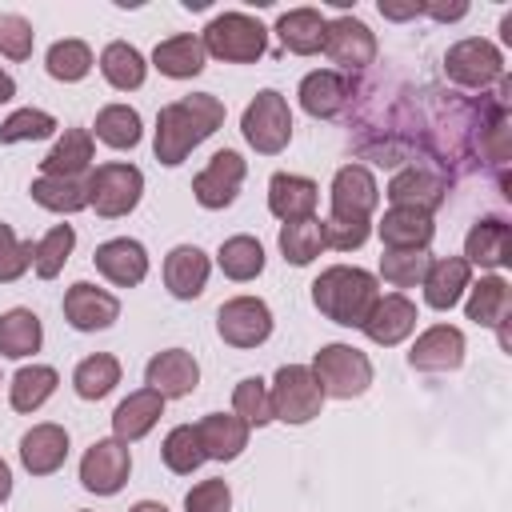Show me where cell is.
<instances>
[{"instance_id":"1","label":"cell","mask_w":512,"mask_h":512,"mask_svg":"<svg viewBox=\"0 0 512 512\" xmlns=\"http://www.w3.org/2000/svg\"><path fill=\"white\" fill-rule=\"evenodd\" d=\"M220 124H224V100H220V96H212V92L180 96V100H172V104L160 108L152 152H156L160 164L176 168V164H184L188 152H192L196 144H204Z\"/></svg>"},{"instance_id":"2","label":"cell","mask_w":512,"mask_h":512,"mask_svg":"<svg viewBox=\"0 0 512 512\" xmlns=\"http://www.w3.org/2000/svg\"><path fill=\"white\" fill-rule=\"evenodd\" d=\"M380 300V288H376V276L364 272V268H348V264H336V268H324L316 280H312V304L332 320V324H344V328H360L372 312V304Z\"/></svg>"},{"instance_id":"3","label":"cell","mask_w":512,"mask_h":512,"mask_svg":"<svg viewBox=\"0 0 512 512\" xmlns=\"http://www.w3.org/2000/svg\"><path fill=\"white\" fill-rule=\"evenodd\" d=\"M204 52L224 64H252L268 48V28L248 12H220L204 28Z\"/></svg>"},{"instance_id":"4","label":"cell","mask_w":512,"mask_h":512,"mask_svg":"<svg viewBox=\"0 0 512 512\" xmlns=\"http://www.w3.org/2000/svg\"><path fill=\"white\" fill-rule=\"evenodd\" d=\"M312 376L320 384L324 396H336V400H352V396H364L368 384H372V360L352 348V344H324L312 360Z\"/></svg>"},{"instance_id":"5","label":"cell","mask_w":512,"mask_h":512,"mask_svg":"<svg viewBox=\"0 0 512 512\" xmlns=\"http://www.w3.org/2000/svg\"><path fill=\"white\" fill-rule=\"evenodd\" d=\"M84 192H88V208H96V216H128L136 204H140V192H144V172L136 164H124V160H112V164H100L88 172L84 180Z\"/></svg>"},{"instance_id":"6","label":"cell","mask_w":512,"mask_h":512,"mask_svg":"<svg viewBox=\"0 0 512 512\" xmlns=\"http://www.w3.org/2000/svg\"><path fill=\"white\" fill-rule=\"evenodd\" d=\"M240 132H244V140H248L260 156H276V152H284L288 140H292V112H288V100H284L276 88L256 92L252 104L244 108Z\"/></svg>"},{"instance_id":"7","label":"cell","mask_w":512,"mask_h":512,"mask_svg":"<svg viewBox=\"0 0 512 512\" xmlns=\"http://www.w3.org/2000/svg\"><path fill=\"white\" fill-rule=\"evenodd\" d=\"M268 400H272V420H284V424H308L324 408V392L312 368L304 364H284L268 388Z\"/></svg>"},{"instance_id":"8","label":"cell","mask_w":512,"mask_h":512,"mask_svg":"<svg viewBox=\"0 0 512 512\" xmlns=\"http://www.w3.org/2000/svg\"><path fill=\"white\" fill-rule=\"evenodd\" d=\"M444 72H448V80H456L464 88H488L492 80L504 76V56L492 40L468 36L444 52Z\"/></svg>"},{"instance_id":"9","label":"cell","mask_w":512,"mask_h":512,"mask_svg":"<svg viewBox=\"0 0 512 512\" xmlns=\"http://www.w3.org/2000/svg\"><path fill=\"white\" fill-rule=\"evenodd\" d=\"M216 332L232 348H256L272 336V312L260 296H236L224 300L216 312Z\"/></svg>"},{"instance_id":"10","label":"cell","mask_w":512,"mask_h":512,"mask_svg":"<svg viewBox=\"0 0 512 512\" xmlns=\"http://www.w3.org/2000/svg\"><path fill=\"white\" fill-rule=\"evenodd\" d=\"M132 472V452L124 440H96L80 460V484L96 496H116Z\"/></svg>"},{"instance_id":"11","label":"cell","mask_w":512,"mask_h":512,"mask_svg":"<svg viewBox=\"0 0 512 512\" xmlns=\"http://www.w3.org/2000/svg\"><path fill=\"white\" fill-rule=\"evenodd\" d=\"M324 56L332 60V64H340V68H368L372 60H376V36H372V28L364 24V20H356V16H336V20H328L324 24Z\"/></svg>"},{"instance_id":"12","label":"cell","mask_w":512,"mask_h":512,"mask_svg":"<svg viewBox=\"0 0 512 512\" xmlns=\"http://www.w3.org/2000/svg\"><path fill=\"white\" fill-rule=\"evenodd\" d=\"M244 172H248V164H244L240 152H232V148L216 152V156L208 160V168L192 180L196 204H200V208H212V212H216V208H228V204L236 200L240 184H244Z\"/></svg>"},{"instance_id":"13","label":"cell","mask_w":512,"mask_h":512,"mask_svg":"<svg viewBox=\"0 0 512 512\" xmlns=\"http://www.w3.org/2000/svg\"><path fill=\"white\" fill-rule=\"evenodd\" d=\"M380 204L376 176L364 164H344L332 176V216L336 220H368Z\"/></svg>"},{"instance_id":"14","label":"cell","mask_w":512,"mask_h":512,"mask_svg":"<svg viewBox=\"0 0 512 512\" xmlns=\"http://www.w3.org/2000/svg\"><path fill=\"white\" fill-rule=\"evenodd\" d=\"M120 316V300L88 280H76L68 292H64V320L76 328V332H100V328H112Z\"/></svg>"},{"instance_id":"15","label":"cell","mask_w":512,"mask_h":512,"mask_svg":"<svg viewBox=\"0 0 512 512\" xmlns=\"http://www.w3.org/2000/svg\"><path fill=\"white\" fill-rule=\"evenodd\" d=\"M144 380H148V388L160 392L164 400H176V396L196 392V384H200V364H196V356L184 352V348H164V352H156V356L148 360Z\"/></svg>"},{"instance_id":"16","label":"cell","mask_w":512,"mask_h":512,"mask_svg":"<svg viewBox=\"0 0 512 512\" xmlns=\"http://www.w3.org/2000/svg\"><path fill=\"white\" fill-rule=\"evenodd\" d=\"M92 264L104 280H112L116 288H136L144 276H148V252L140 240H128V236H116V240H104L96 252H92Z\"/></svg>"},{"instance_id":"17","label":"cell","mask_w":512,"mask_h":512,"mask_svg":"<svg viewBox=\"0 0 512 512\" xmlns=\"http://www.w3.org/2000/svg\"><path fill=\"white\" fill-rule=\"evenodd\" d=\"M408 364L420 372H456L464 364V332L452 324H432L428 332L416 336Z\"/></svg>"},{"instance_id":"18","label":"cell","mask_w":512,"mask_h":512,"mask_svg":"<svg viewBox=\"0 0 512 512\" xmlns=\"http://www.w3.org/2000/svg\"><path fill=\"white\" fill-rule=\"evenodd\" d=\"M376 232H380V240H384L388 252H416V248H428L436 224H432V212L392 204L384 212V220L376 224Z\"/></svg>"},{"instance_id":"19","label":"cell","mask_w":512,"mask_h":512,"mask_svg":"<svg viewBox=\"0 0 512 512\" xmlns=\"http://www.w3.org/2000/svg\"><path fill=\"white\" fill-rule=\"evenodd\" d=\"M416 304L408 300V296H400V292H392V296H380L376 304H372V312H368V320L360 324L364 328V336L372 340V344H384V348H392V344H400L412 328H416Z\"/></svg>"},{"instance_id":"20","label":"cell","mask_w":512,"mask_h":512,"mask_svg":"<svg viewBox=\"0 0 512 512\" xmlns=\"http://www.w3.org/2000/svg\"><path fill=\"white\" fill-rule=\"evenodd\" d=\"M68 460V432L60 424H32L20 436V464L32 476H52Z\"/></svg>"},{"instance_id":"21","label":"cell","mask_w":512,"mask_h":512,"mask_svg":"<svg viewBox=\"0 0 512 512\" xmlns=\"http://www.w3.org/2000/svg\"><path fill=\"white\" fill-rule=\"evenodd\" d=\"M464 260L480 268H504L512 260V228L500 216L476 220L464 236Z\"/></svg>"},{"instance_id":"22","label":"cell","mask_w":512,"mask_h":512,"mask_svg":"<svg viewBox=\"0 0 512 512\" xmlns=\"http://www.w3.org/2000/svg\"><path fill=\"white\" fill-rule=\"evenodd\" d=\"M208 272H212V260L196 244H176L164 260V284L176 300H196L208 284Z\"/></svg>"},{"instance_id":"23","label":"cell","mask_w":512,"mask_h":512,"mask_svg":"<svg viewBox=\"0 0 512 512\" xmlns=\"http://www.w3.org/2000/svg\"><path fill=\"white\" fill-rule=\"evenodd\" d=\"M316 200H320V188L308 180V176H296V172H276L268 180V208L272 216H280L284 224L288 220H308L316 212Z\"/></svg>"},{"instance_id":"24","label":"cell","mask_w":512,"mask_h":512,"mask_svg":"<svg viewBox=\"0 0 512 512\" xmlns=\"http://www.w3.org/2000/svg\"><path fill=\"white\" fill-rule=\"evenodd\" d=\"M420 284H424V300H428V308L448 312V308H452V304L464 296V288L472 284V264H468L464 256H444V260H432Z\"/></svg>"},{"instance_id":"25","label":"cell","mask_w":512,"mask_h":512,"mask_svg":"<svg viewBox=\"0 0 512 512\" xmlns=\"http://www.w3.org/2000/svg\"><path fill=\"white\" fill-rule=\"evenodd\" d=\"M160 416H164V396L152 392V388H140V392H128V396L116 404V412H112V432H116V440L132 444V440L148 436Z\"/></svg>"},{"instance_id":"26","label":"cell","mask_w":512,"mask_h":512,"mask_svg":"<svg viewBox=\"0 0 512 512\" xmlns=\"http://www.w3.org/2000/svg\"><path fill=\"white\" fill-rule=\"evenodd\" d=\"M88 168H92V132L84 128H64V136L40 160V176H60V180H80Z\"/></svg>"},{"instance_id":"27","label":"cell","mask_w":512,"mask_h":512,"mask_svg":"<svg viewBox=\"0 0 512 512\" xmlns=\"http://www.w3.org/2000/svg\"><path fill=\"white\" fill-rule=\"evenodd\" d=\"M196 432H200L208 460H236L248 448V424L236 412H208L196 424Z\"/></svg>"},{"instance_id":"28","label":"cell","mask_w":512,"mask_h":512,"mask_svg":"<svg viewBox=\"0 0 512 512\" xmlns=\"http://www.w3.org/2000/svg\"><path fill=\"white\" fill-rule=\"evenodd\" d=\"M204 56H208V52H204V40L192 36V32H180V36H168V40L156 44L152 64H156L160 76H168V80H192V76L204 72Z\"/></svg>"},{"instance_id":"29","label":"cell","mask_w":512,"mask_h":512,"mask_svg":"<svg viewBox=\"0 0 512 512\" xmlns=\"http://www.w3.org/2000/svg\"><path fill=\"white\" fill-rule=\"evenodd\" d=\"M348 96H352V88H348V80L340 72L324 68V72H308L300 80V108L308 116H316V120H332L336 112H344Z\"/></svg>"},{"instance_id":"30","label":"cell","mask_w":512,"mask_h":512,"mask_svg":"<svg viewBox=\"0 0 512 512\" xmlns=\"http://www.w3.org/2000/svg\"><path fill=\"white\" fill-rule=\"evenodd\" d=\"M512 308V288L504 276H480V284L468 288V320H476L480 328H504Z\"/></svg>"},{"instance_id":"31","label":"cell","mask_w":512,"mask_h":512,"mask_svg":"<svg viewBox=\"0 0 512 512\" xmlns=\"http://www.w3.org/2000/svg\"><path fill=\"white\" fill-rule=\"evenodd\" d=\"M324 16L316 12V8H288V12H280V20H276V36H280V44L288 48V52H296V56H312V52H320V44H324Z\"/></svg>"},{"instance_id":"32","label":"cell","mask_w":512,"mask_h":512,"mask_svg":"<svg viewBox=\"0 0 512 512\" xmlns=\"http://www.w3.org/2000/svg\"><path fill=\"white\" fill-rule=\"evenodd\" d=\"M44 344V328H40V316L32 308H8L0 316V356H32L40 352Z\"/></svg>"},{"instance_id":"33","label":"cell","mask_w":512,"mask_h":512,"mask_svg":"<svg viewBox=\"0 0 512 512\" xmlns=\"http://www.w3.org/2000/svg\"><path fill=\"white\" fill-rule=\"evenodd\" d=\"M388 200L392 204H404V208H420V212H432L440 200H444V184L432 176V172H424V168H404V172H396L392 176V184H388Z\"/></svg>"},{"instance_id":"34","label":"cell","mask_w":512,"mask_h":512,"mask_svg":"<svg viewBox=\"0 0 512 512\" xmlns=\"http://www.w3.org/2000/svg\"><path fill=\"white\" fill-rule=\"evenodd\" d=\"M100 72H104V80H108L116 92H132V88L144 84L148 64H144V56H140L128 40H112V44L100 52Z\"/></svg>"},{"instance_id":"35","label":"cell","mask_w":512,"mask_h":512,"mask_svg":"<svg viewBox=\"0 0 512 512\" xmlns=\"http://www.w3.org/2000/svg\"><path fill=\"white\" fill-rule=\"evenodd\" d=\"M120 384V360L108 356V352H96V356H84L72 372V388L80 400H104L112 388Z\"/></svg>"},{"instance_id":"36","label":"cell","mask_w":512,"mask_h":512,"mask_svg":"<svg viewBox=\"0 0 512 512\" xmlns=\"http://www.w3.org/2000/svg\"><path fill=\"white\" fill-rule=\"evenodd\" d=\"M96 140L108 144V148H136L140 136H144V124H140V112L128 108V104H108L96 112Z\"/></svg>"},{"instance_id":"37","label":"cell","mask_w":512,"mask_h":512,"mask_svg":"<svg viewBox=\"0 0 512 512\" xmlns=\"http://www.w3.org/2000/svg\"><path fill=\"white\" fill-rule=\"evenodd\" d=\"M56 384H60V376H56V368H48V364L20 368V372L12 376V384H8V400H12L16 412H36V408L56 392Z\"/></svg>"},{"instance_id":"38","label":"cell","mask_w":512,"mask_h":512,"mask_svg":"<svg viewBox=\"0 0 512 512\" xmlns=\"http://www.w3.org/2000/svg\"><path fill=\"white\" fill-rule=\"evenodd\" d=\"M216 264L228 280H256L264 272V248L256 236H228L216 252Z\"/></svg>"},{"instance_id":"39","label":"cell","mask_w":512,"mask_h":512,"mask_svg":"<svg viewBox=\"0 0 512 512\" xmlns=\"http://www.w3.org/2000/svg\"><path fill=\"white\" fill-rule=\"evenodd\" d=\"M320 248H324V232H320V220H316V216H308V220H288V224L280 228V252H284L288 264L304 268V264H312V260L320 256Z\"/></svg>"},{"instance_id":"40","label":"cell","mask_w":512,"mask_h":512,"mask_svg":"<svg viewBox=\"0 0 512 512\" xmlns=\"http://www.w3.org/2000/svg\"><path fill=\"white\" fill-rule=\"evenodd\" d=\"M72 248H76L72 224H56L52 232H44V236L32 244V268H36V276H40V280L60 276V268H64L68 256H72Z\"/></svg>"},{"instance_id":"41","label":"cell","mask_w":512,"mask_h":512,"mask_svg":"<svg viewBox=\"0 0 512 512\" xmlns=\"http://www.w3.org/2000/svg\"><path fill=\"white\" fill-rule=\"evenodd\" d=\"M32 200L48 212H80L88 208V192L84 180H60V176H36L32 180Z\"/></svg>"},{"instance_id":"42","label":"cell","mask_w":512,"mask_h":512,"mask_svg":"<svg viewBox=\"0 0 512 512\" xmlns=\"http://www.w3.org/2000/svg\"><path fill=\"white\" fill-rule=\"evenodd\" d=\"M160 456H164V464L172 468V472H180V476H188V472H196L208 456H204V444H200V432H196V424H176L168 436H164V444H160Z\"/></svg>"},{"instance_id":"43","label":"cell","mask_w":512,"mask_h":512,"mask_svg":"<svg viewBox=\"0 0 512 512\" xmlns=\"http://www.w3.org/2000/svg\"><path fill=\"white\" fill-rule=\"evenodd\" d=\"M48 76L60 80V84H76L92 72V48L84 40H56L48 48Z\"/></svg>"},{"instance_id":"44","label":"cell","mask_w":512,"mask_h":512,"mask_svg":"<svg viewBox=\"0 0 512 512\" xmlns=\"http://www.w3.org/2000/svg\"><path fill=\"white\" fill-rule=\"evenodd\" d=\"M232 412L252 428H260V424H268L272 420V400H268V384L260 380V376H244L240 384H236V392H232Z\"/></svg>"},{"instance_id":"45","label":"cell","mask_w":512,"mask_h":512,"mask_svg":"<svg viewBox=\"0 0 512 512\" xmlns=\"http://www.w3.org/2000/svg\"><path fill=\"white\" fill-rule=\"evenodd\" d=\"M428 264H432L428 248H416V252H384V256H380V276H384L392 288H412V284L424 280Z\"/></svg>"},{"instance_id":"46","label":"cell","mask_w":512,"mask_h":512,"mask_svg":"<svg viewBox=\"0 0 512 512\" xmlns=\"http://www.w3.org/2000/svg\"><path fill=\"white\" fill-rule=\"evenodd\" d=\"M56 132V116L40 108H20L0 124V144H24V140H44Z\"/></svg>"},{"instance_id":"47","label":"cell","mask_w":512,"mask_h":512,"mask_svg":"<svg viewBox=\"0 0 512 512\" xmlns=\"http://www.w3.org/2000/svg\"><path fill=\"white\" fill-rule=\"evenodd\" d=\"M480 152H484L496 168L508 164V156H512V124H508V112H504V108H496V112L488 116V124L480 128Z\"/></svg>"},{"instance_id":"48","label":"cell","mask_w":512,"mask_h":512,"mask_svg":"<svg viewBox=\"0 0 512 512\" xmlns=\"http://www.w3.org/2000/svg\"><path fill=\"white\" fill-rule=\"evenodd\" d=\"M32 264V240H16L8 224H0V284H12Z\"/></svg>"},{"instance_id":"49","label":"cell","mask_w":512,"mask_h":512,"mask_svg":"<svg viewBox=\"0 0 512 512\" xmlns=\"http://www.w3.org/2000/svg\"><path fill=\"white\" fill-rule=\"evenodd\" d=\"M32 40H36V32H32V24H28L24 16L0 12V56H8V60H28V56H32Z\"/></svg>"},{"instance_id":"50","label":"cell","mask_w":512,"mask_h":512,"mask_svg":"<svg viewBox=\"0 0 512 512\" xmlns=\"http://www.w3.org/2000/svg\"><path fill=\"white\" fill-rule=\"evenodd\" d=\"M320 232H324V248L352 252L372 236V220H336V216H328V220H320Z\"/></svg>"},{"instance_id":"51","label":"cell","mask_w":512,"mask_h":512,"mask_svg":"<svg viewBox=\"0 0 512 512\" xmlns=\"http://www.w3.org/2000/svg\"><path fill=\"white\" fill-rule=\"evenodd\" d=\"M188 512H228L232 508V492L224 480H200L188 496H184Z\"/></svg>"},{"instance_id":"52","label":"cell","mask_w":512,"mask_h":512,"mask_svg":"<svg viewBox=\"0 0 512 512\" xmlns=\"http://www.w3.org/2000/svg\"><path fill=\"white\" fill-rule=\"evenodd\" d=\"M424 12V4H388V0H380V16H388V20H408V16H420Z\"/></svg>"},{"instance_id":"53","label":"cell","mask_w":512,"mask_h":512,"mask_svg":"<svg viewBox=\"0 0 512 512\" xmlns=\"http://www.w3.org/2000/svg\"><path fill=\"white\" fill-rule=\"evenodd\" d=\"M424 12L432 20H460L468 12V4H424Z\"/></svg>"},{"instance_id":"54","label":"cell","mask_w":512,"mask_h":512,"mask_svg":"<svg viewBox=\"0 0 512 512\" xmlns=\"http://www.w3.org/2000/svg\"><path fill=\"white\" fill-rule=\"evenodd\" d=\"M8 496H12V468L0 460V504H4Z\"/></svg>"},{"instance_id":"55","label":"cell","mask_w":512,"mask_h":512,"mask_svg":"<svg viewBox=\"0 0 512 512\" xmlns=\"http://www.w3.org/2000/svg\"><path fill=\"white\" fill-rule=\"evenodd\" d=\"M12 96H16V80H12V76L0 68V104H8Z\"/></svg>"},{"instance_id":"56","label":"cell","mask_w":512,"mask_h":512,"mask_svg":"<svg viewBox=\"0 0 512 512\" xmlns=\"http://www.w3.org/2000/svg\"><path fill=\"white\" fill-rule=\"evenodd\" d=\"M128 512H168L164 504H156V500H140V504H132Z\"/></svg>"}]
</instances>
